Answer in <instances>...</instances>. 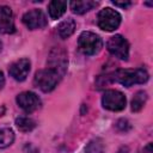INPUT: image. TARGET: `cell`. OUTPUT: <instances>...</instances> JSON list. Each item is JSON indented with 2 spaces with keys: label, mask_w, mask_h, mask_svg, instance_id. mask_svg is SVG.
I'll return each instance as SVG.
<instances>
[{
  "label": "cell",
  "mask_w": 153,
  "mask_h": 153,
  "mask_svg": "<svg viewBox=\"0 0 153 153\" xmlns=\"http://www.w3.org/2000/svg\"><path fill=\"white\" fill-rule=\"evenodd\" d=\"M61 78H62V74L59 71H56L55 68L48 67L36 72L33 78V84L36 87H38L43 92H50L57 86Z\"/></svg>",
  "instance_id": "1"
},
{
  "label": "cell",
  "mask_w": 153,
  "mask_h": 153,
  "mask_svg": "<svg viewBox=\"0 0 153 153\" xmlns=\"http://www.w3.org/2000/svg\"><path fill=\"white\" fill-rule=\"evenodd\" d=\"M112 80L118 81L126 87H130L136 84H143L148 80V73L145 68L135 69H120L112 74Z\"/></svg>",
  "instance_id": "2"
},
{
  "label": "cell",
  "mask_w": 153,
  "mask_h": 153,
  "mask_svg": "<svg viewBox=\"0 0 153 153\" xmlns=\"http://www.w3.org/2000/svg\"><path fill=\"white\" fill-rule=\"evenodd\" d=\"M78 45L85 55H96L100 51L103 47V41L98 35L90 31H84L79 36Z\"/></svg>",
  "instance_id": "3"
},
{
  "label": "cell",
  "mask_w": 153,
  "mask_h": 153,
  "mask_svg": "<svg viewBox=\"0 0 153 153\" xmlns=\"http://www.w3.org/2000/svg\"><path fill=\"white\" fill-rule=\"evenodd\" d=\"M97 23L102 30L114 31L121 24V14L110 7H105L99 11L97 17Z\"/></svg>",
  "instance_id": "4"
},
{
  "label": "cell",
  "mask_w": 153,
  "mask_h": 153,
  "mask_svg": "<svg viewBox=\"0 0 153 153\" xmlns=\"http://www.w3.org/2000/svg\"><path fill=\"white\" fill-rule=\"evenodd\" d=\"M126 97L117 90H108L102 97V104L110 111H121L126 108Z\"/></svg>",
  "instance_id": "5"
},
{
  "label": "cell",
  "mask_w": 153,
  "mask_h": 153,
  "mask_svg": "<svg viewBox=\"0 0 153 153\" xmlns=\"http://www.w3.org/2000/svg\"><path fill=\"white\" fill-rule=\"evenodd\" d=\"M108 50L111 55H114L121 60H128L129 43L123 36L115 35V36L110 37V39L108 41Z\"/></svg>",
  "instance_id": "6"
},
{
  "label": "cell",
  "mask_w": 153,
  "mask_h": 153,
  "mask_svg": "<svg viewBox=\"0 0 153 153\" xmlns=\"http://www.w3.org/2000/svg\"><path fill=\"white\" fill-rule=\"evenodd\" d=\"M17 104L22 110H24L27 114H31L41 108V99L36 93L26 91L17 96Z\"/></svg>",
  "instance_id": "7"
},
{
  "label": "cell",
  "mask_w": 153,
  "mask_h": 153,
  "mask_svg": "<svg viewBox=\"0 0 153 153\" xmlns=\"http://www.w3.org/2000/svg\"><path fill=\"white\" fill-rule=\"evenodd\" d=\"M23 23L25 26L30 30H36V29H42L47 25V17L43 13L42 10L35 8L29 12H26L23 16Z\"/></svg>",
  "instance_id": "8"
},
{
  "label": "cell",
  "mask_w": 153,
  "mask_h": 153,
  "mask_svg": "<svg viewBox=\"0 0 153 153\" xmlns=\"http://www.w3.org/2000/svg\"><path fill=\"white\" fill-rule=\"evenodd\" d=\"M30 66H31V63H30L29 59H20V60L14 61L10 66L8 73L14 80L23 81L26 79V76L30 72Z\"/></svg>",
  "instance_id": "9"
},
{
  "label": "cell",
  "mask_w": 153,
  "mask_h": 153,
  "mask_svg": "<svg viewBox=\"0 0 153 153\" xmlns=\"http://www.w3.org/2000/svg\"><path fill=\"white\" fill-rule=\"evenodd\" d=\"M16 31L12 11L8 6H0V33H13Z\"/></svg>",
  "instance_id": "10"
},
{
  "label": "cell",
  "mask_w": 153,
  "mask_h": 153,
  "mask_svg": "<svg viewBox=\"0 0 153 153\" xmlns=\"http://www.w3.org/2000/svg\"><path fill=\"white\" fill-rule=\"evenodd\" d=\"M98 5V2L96 1H91V0H82V1H72L71 2V10L73 13L76 14H84L86 12H88L90 10H92L93 7H96Z\"/></svg>",
  "instance_id": "11"
},
{
  "label": "cell",
  "mask_w": 153,
  "mask_h": 153,
  "mask_svg": "<svg viewBox=\"0 0 153 153\" xmlns=\"http://www.w3.org/2000/svg\"><path fill=\"white\" fill-rule=\"evenodd\" d=\"M66 7H67V2L66 1H59V0H54L49 4L48 6V11H49V16L53 19H57L61 16H63V13L66 12Z\"/></svg>",
  "instance_id": "12"
},
{
  "label": "cell",
  "mask_w": 153,
  "mask_h": 153,
  "mask_svg": "<svg viewBox=\"0 0 153 153\" xmlns=\"http://www.w3.org/2000/svg\"><path fill=\"white\" fill-rule=\"evenodd\" d=\"M75 22L74 19L72 18H68L66 20H63L59 26H57V32H59V36L61 38H68L71 35H73L74 30H75Z\"/></svg>",
  "instance_id": "13"
},
{
  "label": "cell",
  "mask_w": 153,
  "mask_h": 153,
  "mask_svg": "<svg viewBox=\"0 0 153 153\" xmlns=\"http://www.w3.org/2000/svg\"><path fill=\"white\" fill-rule=\"evenodd\" d=\"M14 141V133L11 128H0V148H6L11 146Z\"/></svg>",
  "instance_id": "14"
},
{
  "label": "cell",
  "mask_w": 153,
  "mask_h": 153,
  "mask_svg": "<svg viewBox=\"0 0 153 153\" xmlns=\"http://www.w3.org/2000/svg\"><path fill=\"white\" fill-rule=\"evenodd\" d=\"M16 126L20 131H31L36 127V122L30 117H19L16 120Z\"/></svg>",
  "instance_id": "15"
},
{
  "label": "cell",
  "mask_w": 153,
  "mask_h": 153,
  "mask_svg": "<svg viewBox=\"0 0 153 153\" xmlns=\"http://www.w3.org/2000/svg\"><path fill=\"white\" fill-rule=\"evenodd\" d=\"M146 100H147V93L146 92H143V91L136 92L131 99V110L133 111H140L143 108Z\"/></svg>",
  "instance_id": "16"
},
{
  "label": "cell",
  "mask_w": 153,
  "mask_h": 153,
  "mask_svg": "<svg viewBox=\"0 0 153 153\" xmlns=\"http://www.w3.org/2000/svg\"><path fill=\"white\" fill-rule=\"evenodd\" d=\"M114 5L121 6V7H128V6L131 5V2H116V1H114Z\"/></svg>",
  "instance_id": "17"
},
{
  "label": "cell",
  "mask_w": 153,
  "mask_h": 153,
  "mask_svg": "<svg viewBox=\"0 0 153 153\" xmlns=\"http://www.w3.org/2000/svg\"><path fill=\"white\" fill-rule=\"evenodd\" d=\"M4 85H5V76H4L2 72H0V90L4 87Z\"/></svg>",
  "instance_id": "18"
},
{
  "label": "cell",
  "mask_w": 153,
  "mask_h": 153,
  "mask_svg": "<svg viewBox=\"0 0 153 153\" xmlns=\"http://www.w3.org/2000/svg\"><path fill=\"white\" fill-rule=\"evenodd\" d=\"M1 48H2V43L0 42V51H1Z\"/></svg>",
  "instance_id": "19"
}]
</instances>
